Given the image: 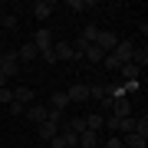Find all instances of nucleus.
Here are the masks:
<instances>
[{"label":"nucleus","instance_id":"obj_12","mask_svg":"<svg viewBox=\"0 0 148 148\" xmlns=\"http://www.w3.org/2000/svg\"><path fill=\"white\" fill-rule=\"evenodd\" d=\"M128 112H132V102H128V95H125V99H112V115H115V119H125Z\"/></svg>","mask_w":148,"mask_h":148},{"label":"nucleus","instance_id":"obj_2","mask_svg":"<svg viewBox=\"0 0 148 148\" xmlns=\"http://www.w3.org/2000/svg\"><path fill=\"white\" fill-rule=\"evenodd\" d=\"M132 49H135V43H132V40H119V43H115V49H112V56L119 59V66L132 63Z\"/></svg>","mask_w":148,"mask_h":148},{"label":"nucleus","instance_id":"obj_33","mask_svg":"<svg viewBox=\"0 0 148 148\" xmlns=\"http://www.w3.org/2000/svg\"><path fill=\"white\" fill-rule=\"evenodd\" d=\"M99 148H102V145H99Z\"/></svg>","mask_w":148,"mask_h":148},{"label":"nucleus","instance_id":"obj_23","mask_svg":"<svg viewBox=\"0 0 148 148\" xmlns=\"http://www.w3.org/2000/svg\"><path fill=\"white\" fill-rule=\"evenodd\" d=\"M0 30H16V16L13 13H0Z\"/></svg>","mask_w":148,"mask_h":148},{"label":"nucleus","instance_id":"obj_19","mask_svg":"<svg viewBox=\"0 0 148 148\" xmlns=\"http://www.w3.org/2000/svg\"><path fill=\"white\" fill-rule=\"evenodd\" d=\"M82 59H89V63H102V59H106V53H102V49H99V46H95V43H92V46H86Z\"/></svg>","mask_w":148,"mask_h":148},{"label":"nucleus","instance_id":"obj_8","mask_svg":"<svg viewBox=\"0 0 148 148\" xmlns=\"http://www.w3.org/2000/svg\"><path fill=\"white\" fill-rule=\"evenodd\" d=\"M66 95H69V102H89V86L76 82V86H69V89H66Z\"/></svg>","mask_w":148,"mask_h":148},{"label":"nucleus","instance_id":"obj_14","mask_svg":"<svg viewBox=\"0 0 148 148\" xmlns=\"http://www.w3.org/2000/svg\"><path fill=\"white\" fill-rule=\"evenodd\" d=\"M122 138V148H148V138H142V135H119Z\"/></svg>","mask_w":148,"mask_h":148},{"label":"nucleus","instance_id":"obj_32","mask_svg":"<svg viewBox=\"0 0 148 148\" xmlns=\"http://www.w3.org/2000/svg\"><path fill=\"white\" fill-rule=\"evenodd\" d=\"M43 148H49V145H43Z\"/></svg>","mask_w":148,"mask_h":148},{"label":"nucleus","instance_id":"obj_15","mask_svg":"<svg viewBox=\"0 0 148 148\" xmlns=\"http://www.w3.org/2000/svg\"><path fill=\"white\" fill-rule=\"evenodd\" d=\"M132 66H138V69H145V66H148V46H145V43L132 49Z\"/></svg>","mask_w":148,"mask_h":148},{"label":"nucleus","instance_id":"obj_10","mask_svg":"<svg viewBox=\"0 0 148 148\" xmlns=\"http://www.w3.org/2000/svg\"><path fill=\"white\" fill-rule=\"evenodd\" d=\"M13 102H20V106H33V102H36V92H33L30 86H23V89H13Z\"/></svg>","mask_w":148,"mask_h":148},{"label":"nucleus","instance_id":"obj_30","mask_svg":"<svg viewBox=\"0 0 148 148\" xmlns=\"http://www.w3.org/2000/svg\"><path fill=\"white\" fill-rule=\"evenodd\" d=\"M3 86H7V79H3V73H0V89H3Z\"/></svg>","mask_w":148,"mask_h":148},{"label":"nucleus","instance_id":"obj_21","mask_svg":"<svg viewBox=\"0 0 148 148\" xmlns=\"http://www.w3.org/2000/svg\"><path fill=\"white\" fill-rule=\"evenodd\" d=\"M132 132H135V115L119 119V135H132Z\"/></svg>","mask_w":148,"mask_h":148},{"label":"nucleus","instance_id":"obj_1","mask_svg":"<svg viewBox=\"0 0 148 148\" xmlns=\"http://www.w3.org/2000/svg\"><path fill=\"white\" fill-rule=\"evenodd\" d=\"M53 43H56V33L49 30V27L36 30V36H33V46H36L40 53H46V49H53Z\"/></svg>","mask_w":148,"mask_h":148},{"label":"nucleus","instance_id":"obj_3","mask_svg":"<svg viewBox=\"0 0 148 148\" xmlns=\"http://www.w3.org/2000/svg\"><path fill=\"white\" fill-rule=\"evenodd\" d=\"M0 73H3V79H7V82H10V76L20 73V59H16L13 49H7V53H3V66H0Z\"/></svg>","mask_w":148,"mask_h":148},{"label":"nucleus","instance_id":"obj_11","mask_svg":"<svg viewBox=\"0 0 148 148\" xmlns=\"http://www.w3.org/2000/svg\"><path fill=\"white\" fill-rule=\"evenodd\" d=\"M16 59H23V63H33V59H40V49L33 46V43H23V46L16 49Z\"/></svg>","mask_w":148,"mask_h":148},{"label":"nucleus","instance_id":"obj_27","mask_svg":"<svg viewBox=\"0 0 148 148\" xmlns=\"http://www.w3.org/2000/svg\"><path fill=\"white\" fill-rule=\"evenodd\" d=\"M102 148H122V138H119V135H112V138H109V142L102 145Z\"/></svg>","mask_w":148,"mask_h":148},{"label":"nucleus","instance_id":"obj_22","mask_svg":"<svg viewBox=\"0 0 148 148\" xmlns=\"http://www.w3.org/2000/svg\"><path fill=\"white\" fill-rule=\"evenodd\" d=\"M95 36H99V27H95V23H89V27H86V30L79 33V40H86V43H89V46L95 43Z\"/></svg>","mask_w":148,"mask_h":148},{"label":"nucleus","instance_id":"obj_29","mask_svg":"<svg viewBox=\"0 0 148 148\" xmlns=\"http://www.w3.org/2000/svg\"><path fill=\"white\" fill-rule=\"evenodd\" d=\"M43 63H56V56H53V49H46V53H40Z\"/></svg>","mask_w":148,"mask_h":148},{"label":"nucleus","instance_id":"obj_25","mask_svg":"<svg viewBox=\"0 0 148 148\" xmlns=\"http://www.w3.org/2000/svg\"><path fill=\"white\" fill-rule=\"evenodd\" d=\"M69 10H92V3H89V0H69Z\"/></svg>","mask_w":148,"mask_h":148},{"label":"nucleus","instance_id":"obj_17","mask_svg":"<svg viewBox=\"0 0 148 148\" xmlns=\"http://www.w3.org/2000/svg\"><path fill=\"white\" fill-rule=\"evenodd\" d=\"M86 128H89V132H99V128H106V115H102V112H92V115H86Z\"/></svg>","mask_w":148,"mask_h":148},{"label":"nucleus","instance_id":"obj_18","mask_svg":"<svg viewBox=\"0 0 148 148\" xmlns=\"http://www.w3.org/2000/svg\"><path fill=\"white\" fill-rule=\"evenodd\" d=\"M63 128H69L73 135H82V132H86V115H76V119H69Z\"/></svg>","mask_w":148,"mask_h":148},{"label":"nucleus","instance_id":"obj_7","mask_svg":"<svg viewBox=\"0 0 148 148\" xmlns=\"http://www.w3.org/2000/svg\"><path fill=\"white\" fill-rule=\"evenodd\" d=\"M53 56H56V63H69V59H73V46H69L66 40H56L53 43Z\"/></svg>","mask_w":148,"mask_h":148},{"label":"nucleus","instance_id":"obj_5","mask_svg":"<svg viewBox=\"0 0 148 148\" xmlns=\"http://www.w3.org/2000/svg\"><path fill=\"white\" fill-rule=\"evenodd\" d=\"M115 43H119V36L112 30H99V36H95V46L102 49V53H112L115 49Z\"/></svg>","mask_w":148,"mask_h":148},{"label":"nucleus","instance_id":"obj_4","mask_svg":"<svg viewBox=\"0 0 148 148\" xmlns=\"http://www.w3.org/2000/svg\"><path fill=\"white\" fill-rule=\"evenodd\" d=\"M59 128H63V125H56V122H49V119H46V122H40V125H36V135H40V142H46V145H49V142L59 135Z\"/></svg>","mask_w":148,"mask_h":148},{"label":"nucleus","instance_id":"obj_31","mask_svg":"<svg viewBox=\"0 0 148 148\" xmlns=\"http://www.w3.org/2000/svg\"><path fill=\"white\" fill-rule=\"evenodd\" d=\"M0 66H3V53H0Z\"/></svg>","mask_w":148,"mask_h":148},{"label":"nucleus","instance_id":"obj_6","mask_svg":"<svg viewBox=\"0 0 148 148\" xmlns=\"http://www.w3.org/2000/svg\"><path fill=\"white\" fill-rule=\"evenodd\" d=\"M46 106H40V102H33V106H27V109H23V115H27L30 122H33V125H40V122H46Z\"/></svg>","mask_w":148,"mask_h":148},{"label":"nucleus","instance_id":"obj_26","mask_svg":"<svg viewBox=\"0 0 148 148\" xmlns=\"http://www.w3.org/2000/svg\"><path fill=\"white\" fill-rule=\"evenodd\" d=\"M0 102L10 106V102H13V89H7V86H3V89H0Z\"/></svg>","mask_w":148,"mask_h":148},{"label":"nucleus","instance_id":"obj_13","mask_svg":"<svg viewBox=\"0 0 148 148\" xmlns=\"http://www.w3.org/2000/svg\"><path fill=\"white\" fill-rule=\"evenodd\" d=\"M119 76H122V82H138L142 69H138V66H132V63H125V66H119Z\"/></svg>","mask_w":148,"mask_h":148},{"label":"nucleus","instance_id":"obj_16","mask_svg":"<svg viewBox=\"0 0 148 148\" xmlns=\"http://www.w3.org/2000/svg\"><path fill=\"white\" fill-rule=\"evenodd\" d=\"M102 142H99V132H89V128H86V132L79 135V148H99Z\"/></svg>","mask_w":148,"mask_h":148},{"label":"nucleus","instance_id":"obj_9","mask_svg":"<svg viewBox=\"0 0 148 148\" xmlns=\"http://www.w3.org/2000/svg\"><path fill=\"white\" fill-rule=\"evenodd\" d=\"M53 10H56V3H53V0H36V3H33V16H40V20L53 16Z\"/></svg>","mask_w":148,"mask_h":148},{"label":"nucleus","instance_id":"obj_28","mask_svg":"<svg viewBox=\"0 0 148 148\" xmlns=\"http://www.w3.org/2000/svg\"><path fill=\"white\" fill-rule=\"evenodd\" d=\"M23 109H27V106H20V102H10V115H23Z\"/></svg>","mask_w":148,"mask_h":148},{"label":"nucleus","instance_id":"obj_20","mask_svg":"<svg viewBox=\"0 0 148 148\" xmlns=\"http://www.w3.org/2000/svg\"><path fill=\"white\" fill-rule=\"evenodd\" d=\"M69 106V95L66 92H53V99H49V109H56V112H63Z\"/></svg>","mask_w":148,"mask_h":148},{"label":"nucleus","instance_id":"obj_24","mask_svg":"<svg viewBox=\"0 0 148 148\" xmlns=\"http://www.w3.org/2000/svg\"><path fill=\"white\" fill-rule=\"evenodd\" d=\"M89 99L102 102V99H106V86H89Z\"/></svg>","mask_w":148,"mask_h":148}]
</instances>
